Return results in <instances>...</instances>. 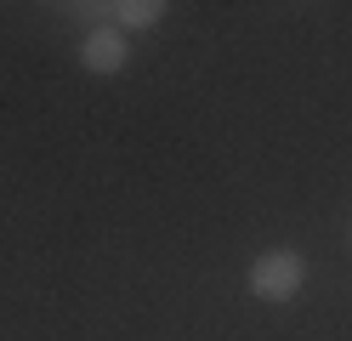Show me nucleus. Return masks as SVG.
<instances>
[{
    "label": "nucleus",
    "instance_id": "nucleus-3",
    "mask_svg": "<svg viewBox=\"0 0 352 341\" xmlns=\"http://www.w3.org/2000/svg\"><path fill=\"white\" fill-rule=\"evenodd\" d=\"M85 12H91V17H108V23L125 34V29H153L170 6H165V0H114V6H85Z\"/></svg>",
    "mask_w": 352,
    "mask_h": 341
},
{
    "label": "nucleus",
    "instance_id": "nucleus-4",
    "mask_svg": "<svg viewBox=\"0 0 352 341\" xmlns=\"http://www.w3.org/2000/svg\"><path fill=\"white\" fill-rule=\"evenodd\" d=\"M346 234H352V227H346Z\"/></svg>",
    "mask_w": 352,
    "mask_h": 341
},
{
    "label": "nucleus",
    "instance_id": "nucleus-1",
    "mask_svg": "<svg viewBox=\"0 0 352 341\" xmlns=\"http://www.w3.org/2000/svg\"><path fill=\"white\" fill-rule=\"evenodd\" d=\"M307 285V256L290 245H273V250H261V256L250 262L245 273V290L256 296V302H296Z\"/></svg>",
    "mask_w": 352,
    "mask_h": 341
},
{
    "label": "nucleus",
    "instance_id": "nucleus-2",
    "mask_svg": "<svg viewBox=\"0 0 352 341\" xmlns=\"http://www.w3.org/2000/svg\"><path fill=\"white\" fill-rule=\"evenodd\" d=\"M80 63H85V74H120L131 63V45H125V34L114 23H97V29H85V40H80Z\"/></svg>",
    "mask_w": 352,
    "mask_h": 341
}]
</instances>
